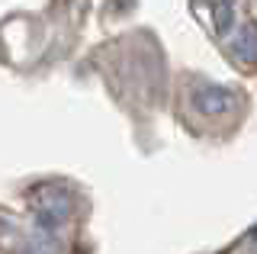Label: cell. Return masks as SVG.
Instances as JSON below:
<instances>
[{
	"instance_id": "cell-1",
	"label": "cell",
	"mask_w": 257,
	"mask_h": 254,
	"mask_svg": "<svg viewBox=\"0 0 257 254\" xmlns=\"http://www.w3.org/2000/svg\"><path fill=\"white\" fill-rule=\"evenodd\" d=\"M196 103L203 113H209V116H219L225 106H228V90H222V87H212V84H206V87H199L196 90Z\"/></svg>"
}]
</instances>
